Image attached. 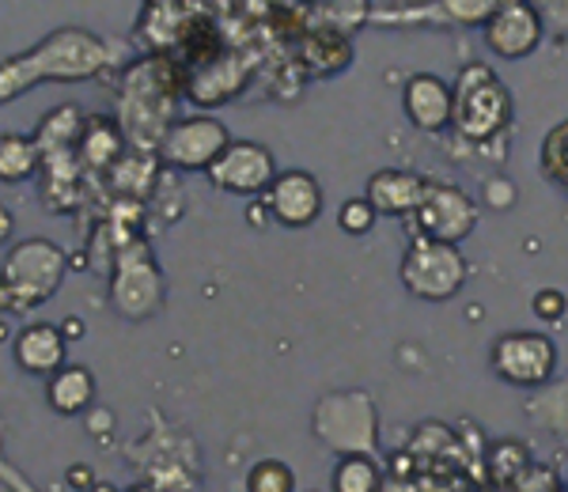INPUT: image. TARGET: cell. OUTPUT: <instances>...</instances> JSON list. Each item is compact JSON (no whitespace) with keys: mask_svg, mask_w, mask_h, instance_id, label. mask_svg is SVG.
I'll return each instance as SVG.
<instances>
[{"mask_svg":"<svg viewBox=\"0 0 568 492\" xmlns=\"http://www.w3.org/2000/svg\"><path fill=\"white\" fill-rule=\"evenodd\" d=\"M118 53L91 31L80 27H61L27 53L0 61V106L12 103L16 95L39 84H72V80H91L106 65H114Z\"/></svg>","mask_w":568,"mask_h":492,"instance_id":"6da1fadb","label":"cell"},{"mask_svg":"<svg viewBox=\"0 0 568 492\" xmlns=\"http://www.w3.org/2000/svg\"><path fill=\"white\" fill-rule=\"evenodd\" d=\"M69 273V258L53 239H23L4 254L0 266V315L34 311L58 296Z\"/></svg>","mask_w":568,"mask_h":492,"instance_id":"7a4b0ae2","label":"cell"},{"mask_svg":"<svg viewBox=\"0 0 568 492\" xmlns=\"http://www.w3.org/2000/svg\"><path fill=\"white\" fill-rule=\"evenodd\" d=\"M452 95H455L452 125L459 130L463 141L485 144L511 125V91L481 61H474V65H466L459 72V80L452 84Z\"/></svg>","mask_w":568,"mask_h":492,"instance_id":"3957f363","label":"cell"},{"mask_svg":"<svg viewBox=\"0 0 568 492\" xmlns=\"http://www.w3.org/2000/svg\"><path fill=\"white\" fill-rule=\"evenodd\" d=\"M175 95H179V76L171 72L168 61L152 58L144 61V65L130 69V76H125V103H122V117L136 114L144 106V117L141 125L133 130L136 141H149L160 148V141L168 136V130L175 125Z\"/></svg>","mask_w":568,"mask_h":492,"instance_id":"277c9868","label":"cell"},{"mask_svg":"<svg viewBox=\"0 0 568 492\" xmlns=\"http://www.w3.org/2000/svg\"><path fill=\"white\" fill-rule=\"evenodd\" d=\"M466 258L455 243L439 239H414L398 266V277L409 296L425 299V304H447L466 285Z\"/></svg>","mask_w":568,"mask_h":492,"instance_id":"5b68a950","label":"cell"},{"mask_svg":"<svg viewBox=\"0 0 568 492\" xmlns=\"http://www.w3.org/2000/svg\"><path fill=\"white\" fill-rule=\"evenodd\" d=\"M493 376L511 382V387H542L557 371V345L546 334L511 330L493 341L489 352Z\"/></svg>","mask_w":568,"mask_h":492,"instance_id":"8992f818","label":"cell"},{"mask_svg":"<svg viewBox=\"0 0 568 492\" xmlns=\"http://www.w3.org/2000/svg\"><path fill=\"white\" fill-rule=\"evenodd\" d=\"M110 304L118 307L122 318H152L163 307V273L152 262L149 246L133 243L118 254Z\"/></svg>","mask_w":568,"mask_h":492,"instance_id":"52a82bcc","label":"cell"},{"mask_svg":"<svg viewBox=\"0 0 568 492\" xmlns=\"http://www.w3.org/2000/svg\"><path fill=\"white\" fill-rule=\"evenodd\" d=\"M227 144H232L227 125L216 122V117H209V114L179 117L168 130V136L160 141V160L179 171H209L224 156Z\"/></svg>","mask_w":568,"mask_h":492,"instance_id":"ba28073f","label":"cell"},{"mask_svg":"<svg viewBox=\"0 0 568 492\" xmlns=\"http://www.w3.org/2000/svg\"><path fill=\"white\" fill-rule=\"evenodd\" d=\"M209 182L220 194H235V197H265L273 186V178L281 175L273 152L258 141H232L224 148L213 167L205 171Z\"/></svg>","mask_w":568,"mask_h":492,"instance_id":"9c48e42d","label":"cell"},{"mask_svg":"<svg viewBox=\"0 0 568 492\" xmlns=\"http://www.w3.org/2000/svg\"><path fill=\"white\" fill-rule=\"evenodd\" d=\"M414 224L420 239H439L459 246L466 235L478 224V205L470 194H463L459 186H447V182H428V194L420 208L414 213Z\"/></svg>","mask_w":568,"mask_h":492,"instance_id":"30bf717a","label":"cell"},{"mask_svg":"<svg viewBox=\"0 0 568 492\" xmlns=\"http://www.w3.org/2000/svg\"><path fill=\"white\" fill-rule=\"evenodd\" d=\"M546 20L530 0H508L497 12L485 20V45H489L497 58L519 61L527 53H535L542 45Z\"/></svg>","mask_w":568,"mask_h":492,"instance_id":"8fae6325","label":"cell"},{"mask_svg":"<svg viewBox=\"0 0 568 492\" xmlns=\"http://www.w3.org/2000/svg\"><path fill=\"white\" fill-rule=\"evenodd\" d=\"M265 205L284 227H311L323 213V186L311 171H281L265 194Z\"/></svg>","mask_w":568,"mask_h":492,"instance_id":"7c38bea8","label":"cell"},{"mask_svg":"<svg viewBox=\"0 0 568 492\" xmlns=\"http://www.w3.org/2000/svg\"><path fill=\"white\" fill-rule=\"evenodd\" d=\"M12 360L23 376L50 379L69 363V337L61 334V326L27 322L23 330L12 337Z\"/></svg>","mask_w":568,"mask_h":492,"instance_id":"4fadbf2b","label":"cell"},{"mask_svg":"<svg viewBox=\"0 0 568 492\" xmlns=\"http://www.w3.org/2000/svg\"><path fill=\"white\" fill-rule=\"evenodd\" d=\"M402 106H406V117L420 133H444L452 125V111H455L452 84L433 76V72H417V76L406 80Z\"/></svg>","mask_w":568,"mask_h":492,"instance_id":"5bb4252c","label":"cell"},{"mask_svg":"<svg viewBox=\"0 0 568 492\" xmlns=\"http://www.w3.org/2000/svg\"><path fill=\"white\" fill-rule=\"evenodd\" d=\"M425 194H428V178L402 167L375 171L368 186H364V197L375 205L379 216H414L420 202H425Z\"/></svg>","mask_w":568,"mask_h":492,"instance_id":"9a60e30c","label":"cell"},{"mask_svg":"<svg viewBox=\"0 0 568 492\" xmlns=\"http://www.w3.org/2000/svg\"><path fill=\"white\" fill-rule=\"evenodd\" d=\"M246 65L240 58H220V61H209V65H201L194 72V80H190V99H194L197 106H224L232 95H240L246 88Z\"/></svg>","mask_w":568,"mask_h":492,"instance_id":"2e32d148","label":"cell"},{"mask_svg":"<svg viewBox=\"0 0 568 492\" xmlns=\"http://www.w3.org/2000/svg\"><path fill=\"white\" fill-rule=\"evenodd\" d=\"M45 406L58 417H84L95 406V376L84 363H65L58 376L45 379Z\"/></svg>","mask_w":568,"mask_h":492,"instance_id":"e0dca14e","label":"cell"},{"mask_svg":"<svg viewBox=\"0 0 568 492\" xmlns=\"http://www.w3.org/2000/svg\"><path fill=\"white\" fill-rule=\"evenodd\" d=\"M42 167V148L34 133H0V182L16 186V182L34 178Z\"/></svg>","mask_w":568,"mask_h":492,"instance_id":"ac0fdd59","label":"cell"},{"mask_svg":"<svg viewBox=\"0 0 568 492\" xmlns=\"http://www.w3.org/2000/svg\"><path fill=\"white\" fill-rule=\"evenodd\" d=\"M80 136H84V117H80V111L77 106H58L53 114L42 117L34 141L42 148V160H50V156H65L72 144H80Z\"/></svg>","mask_w":568,"mask_h":492,"instance_id":"d6986e66","label":"cell"},{"mask_svg":"<svg viewBox=\"0 0 568 492\" xmlns=\"http://www.w3.org/2000/svg\"><path fill=\"white\" fill-rule=\"evenodd\" d=\"M304 61L315 76H337V72L349 69L353 45L345 34H337V31H318V34H311L307 45H304Z\"/></svg>","mask_w":568,"mask_h":492,"instance_id":"ffe728a7","label":"cell"},{"mask_svg":"<svg viewBox=\"0 0 568 492\" xmlns=\"http://www.w3.org/2000/svg\"><path fill=\"white\" fill-rule=\"evenodd\" d=\"M379 489H383V470L364 451L342 454V462L334 467V478H329V492H379Z\"/></svg>","mask_w":568,"mask_h":492,"instance_id":"44dd1931","label":"cell"},{"mask_svg":"<svg viewBox=\"0 0 568 492\" xmlns=\"http://www.w3.org/2000/svg\"><path fill=\"white\" fill-rule=\"evenodd\" d=\"M118 152H122V136H118V130L106 122V117H91V122H84L80 160H88L91 167H106V163L118 160Z\"/></svg>","mask_w":568,"mask_h":492,"instance_id":"7402d4cb","label":"cell"},{"mask_svg":"<svg viewBox=\"0 0 568 492\" xmlns=\"http://www.w3.org/2000/svg\"><path fill=\"white\" fill-rule=\"evenodd\" d=\"M246 492H296V473L281 459H258L246 470Z\"/></svg>","mask_w":568,"mask_h":492,"instance_id":"603a6c76","label":"cell"},{"mask_svg":"<svg viewBox=\"0 0 568 492\" xmlns=\"http://www.w3.org/2000/svg\"><path fill=\"white\" fill-rule=\"evenodd\" d=\"M542 171L549 182L568 189V122L554 125L542 141Z\"/></svg>","mask_w":568,"mask_h":492,"instance_id":"cb8c5ba5","label":"cell"},{"mask_svg":"<svg viewBox=\"0 0 568 492\" xmlns=\"http://www.w3.org/2000/svg\"><path fill=\"white\" fill-rule=\"evenodd\" d=\"M375 221H379V213H375V205L364 194L349 197V202H342V208H337V227L345 235H368Z\"/></svg>","mask_w":568,"mask_h":492,"instance_id":"d4e9b609","label":"cell"},{"mask_svg":"<svg viewBox=\"0 0 568 492\" xmlns=\"http://www.w3.org/2000/svg\"><path fill=\"white\" fill-rule=\"evenodd\" d=\"M500 4H508V0H444V8H447V16L452 20H459V23H481L489 20L493 12H497Z\"/></svg>","mask_w":568,"mask_h":492,"instance_id":"484cf974","label":"cell"},{"mask_svg":"<svg viewBox=\"0 0 568 492\" xmlns=\"http://www.w3.org/2000/svg\"><path fill=\"white\" fill-rule=\"evenodd\" d=\"M530 307H535V315L542 318V322L557 326L568 315V296L561 288H542L535 299H530Z\"/></svg>","mask_w":568,"mask_h":492,"instance_id":"4316f807","label":"cell"},{"mask_svg":"<svg viewBox=\"0 0 568 492\" xmlns=\"http://www.w3.org/2000/svg\"><path fill=\"white\" fill-rule=\"evenodd\" d=\"M481 202L489 208H511L516 205V182H511L508 175H493L481 186Z\"/></svg>","mask_w":568,"mask_h":492,"instance_id":"83f0119b","label":"cell"},{"mask_svg":"<svg viewBox=\"0 0 568 492\" xmlns=\"http://www.w3.org/2000/svg\"><path fill=\"white\" fill-rule=\"evenodd\" d=\"M0 481H4V485H8V489H12V492H39V489H34V485H31V481H27V478H23V473H20V470H12V462H8V467H4V470H0Z\"/></svg>","mask_w":568,"mask_h":492,"instance_id":"f1b7e54d","label":"cell"},{"mask_svg":"<svg viewBox=\"0 0 568 492\" xmlns=\"http://www.w3.org/2000/svg\"><path fill=\"white\" fill-rule=\"evenodd\" d=\"M84 424H91V435H95V440H103V424H114V417H110L106 409L91 406L84 413Z\"/></svg>","mask_w":568,"mask_h":492,"instance_id":"f546056e","label":"cell"},{"mask_svg":"<svg viewBox=\"0 0 568 492\" xmlns=\"http://www.w3.org/2000/svg\"><path fill=\"white\" fill-rule=\"evenodd\" d=\"M246 221H251L254 227H265L273 221V213H270V205H265V197H254L251 208H246Z\"/></svg>","mask_w":568,"mask_h":492,"instance_id":"4dcf8cb0","label":"cell"},{"mask_svg":"<svg viewBox=\"0 0 568 492\" xmlns=\"http://www.w3.org/2000/svg\"><path fill=\"white\" fill-rule=\"evenodd\" d=\"M65 481H69V485L72 489H95V478H91V470L88 467H72L69 473H65Z\"/></svg>","mask_w":568,"mask_h":492,"instance_id":"1f68e13d","label":"cell"},{"mask_svg":"<svg viewBox=\"0 0 568 492\" xmlns=\"http://www.w3.org/2000/svg\"><path fill=\"white\" fill-rule=\"evenodd\" d=\"M535 4H538V12H542V16H561V23H565V16H568L565 0H535Z\"/></svg>","mask_w":568,"mask_h":492,"instance_id":"d6a6232c","label":"cell"},{"mask_svg":"<svg viewBox=\"0 0 568 492\" xmlns=\"http://www.w3.org/2000/svg\"><path fill=\"white\" fill-rule=\"evenodd\" d=\"M12 232H16L12 213H8V205H0V243H8V239H12Z\"/></svg>","mask_w":568,"mask_h":492,"instance_id":"836d02e7","label":"cell"},{"mask_svg":"<svg viewBox=\"0 0 568 492\" xmlns=\"http://www.w3.org/2000/svg\"><path fill=\"white\" fill-rule=\"evenodd\" d=\"M61 334H65V337H77V334H84V322H77V318H69V322L61 326Z\"/></svg>","mask_w":568,"mask_h":492,"instance_id":"e575fe53","label":"cell"},{"mask_svg":"<svg viewBox=\"0 0 568 492\" xmlns=\"http://www.w3.org/2000/svg\"><path fill=\"white\" fill-rule=\"evenodd\" d=\"M8 467V454H4V421H0V470Z\"/></svg>","mask_w":568,"mask_h":492,"instance_id":"d590c367","label":"cell"},{"mask_svg":"<svg viewBox=\"0 0 568 492\" xmlns=\"http://www.w3.org/2000/svg\"><path fill=\"white\" fill-rule=\"evenodd\" d=\"M122 492H160V489H155V485H144V481H141V485H130V489H122Z\"/></svg>","mask_w":568,"mask_h":492,"instance_id":"8d00e7d4","label":"cell"},{"mask_svg":"<svg viewBox=\"0 0 568 492\" xmlns=\"http://www.w3.org/2000/svg\"><path fill=\"white\" fill-rule=\"evenodd\" d=\"M91 492H118L114 485H103V481H95V489H91Z\"/></svg>","mask_w":568,"mask_h":492,"instance_id":"74e56055","label":"cell"}]
</instances>
